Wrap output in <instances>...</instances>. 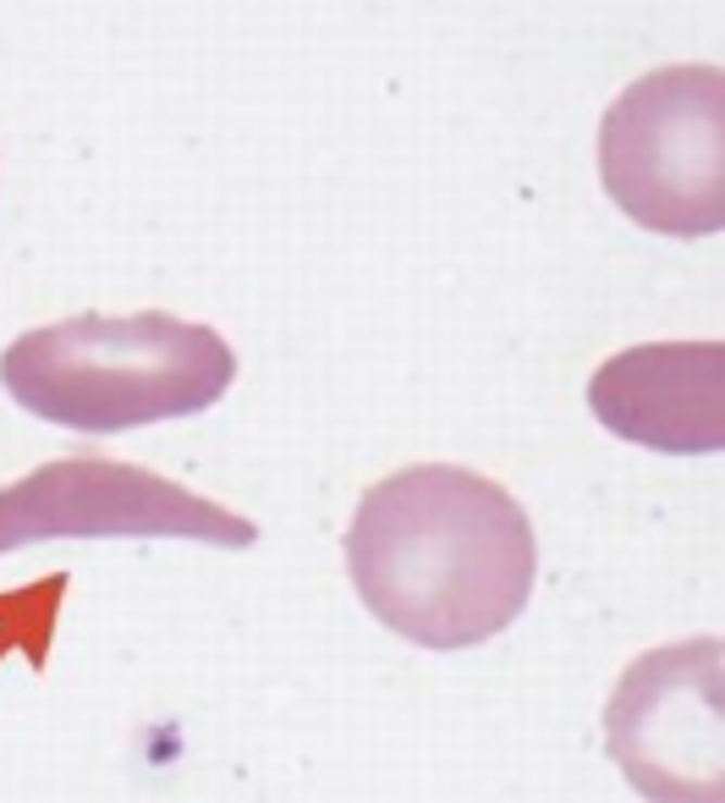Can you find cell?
Listing matches in <instances>:
<instances>
[{
  "label": "cell",
  "mask_w": 725,
  "mask_h": 803,
  "mask_svg": "<svg viewBox=\"0 0 725 803\" xmlns=\"http://www.w3.org/2000/svg\"><path fill=\"white\" fill-rule=\"evenodd\" d=\"M346 573L391 633L423 650H473L522 616L538 540L506 485L457 463H412L362 490Z\"/></svg>",
  "instance_id": "obj_1"
},
{
  "label": "cell",
  "mask_w": 725,
  "mask_h": 803,
  "mask_svg": "<svg viewBox=\"0 0 725 803\" xmlns=\"http://www.w3.org/2000/svg\"><path fill=\"white\" fill-rule=\"evenodd\" d=\"M237 380L220 330L176 314H72L0 352L7 397L50 424L116 435L215 407Z\"/></svg>",
  "instance_id": "obj_2"
},
{
  "label": "cell",
  "mask_w": 725,
  "mask_h": 803,
  "mask_svg": "<svg viewBox=\"0 0 725 803\" xmlns=\"http://www.w3.org/2000/svg\"><path fill=\"white\" fill-rule=\"evenodd\" d=\"M610 204L660 237L725 231V66H660L599 122Z\"/></svg>",
  "instance_id": "obj_3"
},
{
  "label": "cell",
  "mask_w": 725,
  "mask_h": 803,
  "mask_svg": "<svg viewBox=\"0 0 725 803\" xmlns=\"http://www.w3.org/2000/svg\"><path fill=\"white\" fill-rule=\"evenodd\" d=\"M605 743L649 803H725V639L644 650L605 704Z\"/></svg>",
  "instance_id": "obj_4"
},
{
  "label": "cell",
  "mask_w": 725,
  "mask_h": 803,
  "mask_svg": "<svg viewBox=\"0 0 725 803\" xmlns=\"http://www.w3.org/2000/svg\"><path fill=\"white\" fill-rule=\"evenodd\" d=\"M44 540H204L247 551L258 528L138 463L55 457L0 490V556Z\"/></svg>",
  "instance_id": "obj_5"
},
{
  "label": "cell",
  "mask_w": 725,
  "mask_h": 803,
  "mask_svg": "<svg viewBox=\"0 0 725 803\" xmlns=\"http://www.w3.org/2000/svg\"><path fill=\"white\" fill-rule=\"evenodd\" d=\"M594 418L665 457L725 452V341H644L588 380Z\"/></svg>",
  "instance_id": "obj_6"
}]
</instances>
